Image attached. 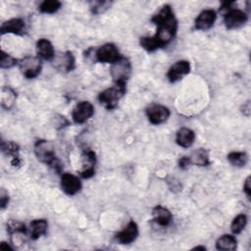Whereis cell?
Wrapping results in <instances>:
<instances>
[{"label": "cell", "mask_w": 251, "mask_h": 251, "mask_svg": "<svg viewBox=\"0 0 251 251\" xmlns=\"http://www.w3.org/2000/svg\"><path fill=\"white\" fill-rule=\"evenodd\" d=\"M217 19V14L212 9L203 10L198 17L195 19L194 26L197 30H208L210 29Z\"/></svg>", "instance_id": "obj_13"}, {"label": "cell", "mask_w": 251, "mask_h": 251, "mask_svg": "<svg viewBox=\"0 0 251 251\" xmlns=\"http://www.w3.org/2000/svg\"><path fill=\"white\" fill-rule=\"evenodd\" d=\"M61 188L67 195H75L81 189L80 179L70 173H64L61 176Z\"/></svg>", "instance_id": "obj_10"}, {"label": "cell", "mask_w": 251, "mask_h": 251, "mask_svg": "<svg viewBox=\"0 0 251 251\" xmlns=\"http://www.w3.org/2000/svg\"><path fill=\"white\" fill-rule=\"evenodd\" d=\"M34 153L37 159L55 171L57 174H61L63 166L59 158L57 157L52 143L48 140H38L34 145Z\"/></svg>", "instance_id": "obj_2"}, {"label": "cell", "mask_w": 251, "mask_h": 251, "mask_svg": "<svg viewBox=\"0 0 251 251\" xmlns=\"http://www.w3.org/2000/svg\"><path fill=\"white\" fill-rule=\"evenodd\" d=\"M111 4L112 2H109V1H91L89 3V7H90V11L93 14L98 15L108 10L111 7Z\"/></svg>", "instance_id": "obj_29"}, {"label": "cell", "mask_w": 251, "mask_h": 251, "mask_svg": "<svg viewBox=\"0 0 251 251\" xmlns=\"http://www.w3.org/2000/svg\"><path fill=\"white\" fill-rule=\"evenodd\" d=\"M251 177L250 176H247L244 183H243V191L245 192L246 196L248 199H250V195H251Z\"/></svg>", "instance_id": "obj_34"}, {"label": "cell", "mask_w": 251, "mask_h": 251, "mask_svg": "<svg viewBox=\"0 0 251 251\" xmlns=\"http://www.w3.org/2000/svg\"><path fill=\"white\" fill-rule=\"evenodd\" d=\"M195 140V132L188 127H181L177 130L176 135V142L183 148L192 146Z\"/></svg>", "instance_id": "obj_19"}, {"label": "cell", "mask_w": 251, "mask_h": 251, "mask_svg": "<svg viewBox=\"0 0 251 251\" xmlns=\"http://www.w3.org/2000/svg\"><path fill=\"white\" fill-rule=\"evenodd\" d=\"M216 248L218 250H235L237 248V240L234 235L224 234L216 241Z\"/></svg>", "instance_id": "obj_22"}, {"label": "cell", "mask_w": 251, "mask_h": 251, "mask_svg": "<svg viewBox=\"0 0 251 251\" xmlns=\"http://www.w3.org/2000/svg\"><path fill=\"white\" fill-rule=\"evenodd\" d=\"M140 46L148 52H153L159 48H161L160 44L153 36H142L139 39Z\"/></svg>", "instance_id": "obj_28"}, {"label": "cell", "mask_w": 251, "mask_h": 251, "mask_svg": "<svg viewBox=\"0 0 251 251\" xmlns=\"http://www.w3.org/2000/svg\"><path fill=\"white\" fill-rule=\"evenodd\" d=\"M192 165L197 166H209L210 165V158H209V151L204 148H199L195 152H193L192 156H190Z\"/></svg>", "instance_id": "obj_24"}, {"label": "cell", "mask_w": 251, "mask_h": 251, "mask_svg": "<svg viewBox=\"0 0 251 251\" xmlns=\"http://www.w3.org/2000/svg\"><path fill=\"white\" fill-rule=\"evenodd\" d=\"M47 227H48V223L45 219L33 220L29 225V237L32 240L38 239L40 236L46 233Z\"/></svg>", "instance_id": "obj_21"}, {"label": "cell", "mask_w": 251, "mask_h": 251, "mask_svg": "<svg viewBox=\"0 0 251 251\" xmlns=\"http://www.w3.org/2000/svg\"><path fill=\"white\" fill-rule=\"evenodd\" d=\"M151 22L157 25V30L153 37L160 44L161 48H163L174 39L177 31V20L172 7L170 5L163 6L152 17Z\"/></svg>", "instance_id": "obj_1"}, {"label": "cell", "mask_w": 251, "mask_h": 251, "mask_svg": "<svg viewBox=\"0 0 251 251\" xmlns=\"http://www.w3.org/2000/svg\"><path fill=\"white\" fill-rule=\"evenodd\" d=\"M153 220L161 226H167L173 220L172 213L166 207L158 205L152 210Z\"/></svg>", "instance_id": "obj_20"}, {"label": "cell", "mask_w": 251, "mask_h": 251, "mask_svg": "<svg viewBox=\"0 0 251 251\" xmlns=\"http://www.w3.org/2000/svg\"><path fill=\"white\" fill-rule=\"evenodd\" d=\"M126 90L114 85L100 92L98 100L107 110H114L118 106L120 99L126 94Z\"/></svg>", "instance_id": "obj_4"}, {"label": "cell", "mask_w": 251, "mask_h": 251, "mask_svg": "<svg viewBox=\"0 0 251 251\" xmlns=\"http://www.w3.org/2000/svg\"><path fill=\"white\" fill-rule=\"evenodd\" d=\"M17 99V93L10 86H4L1 90V105L4 109L10 110Z\"/></svg>", "instance_id": "obj_23"}, {"label": "cell", "mask_w": 251, "mask_h": 251, "mask_svg": "<svg viewBox=\"0 0 251 251\" xmlns=\"http://www.w3.org/2000/svg\"><path fill=\"white\" fill-rule=\"evenodd\" d=\"M226 158L232 166L238 168H242L248 163V155L241 151H232L227 155Z\"/></svg>", "instance_id": "obj_25"}, {"label": "cell", "mask_w": 251, "mask_h": 251, "mask_svg": "<svg viewBox=\"0 0 251 251\" xmlns=\"http://www.w3.org/2000/svg\"><path fill=\"white\" fill-rule=\"evenodd\" d=\"M7 230L10 234H15V233H23L26 234V227L23 223L20 222H15V221H10L7 224Z\"/></svg>", "instance_id": "obj_31"}, {"label": "cell", "mask_w": 251, "mask_h": 251, "mask_svg": "<svg viewBox=\"0 0 251 251\" xmlns=\"http://www.w3.org/2000/svg\"><path fill=\"white\" fill-rule=\"evenodd\" d=\"M191 165H192L191 159H190V157H188V156H183V157H181V158L178 160V167H179L180 169H182V170L188 169Z\"/></svg>", "instance_id": "obj_33"}, {"label": "cell", "mask_w": 251, "mask_h": 251, "mask_svg": "<svg viewBox=\"0 0 251 251\" xmlns=\"http://www.w3.org/2000/svg\"><path fill=\"white\" fill-rule=\"evenodd\" d=\"M19 67L25 77L31 79L36 77L41 72V60L39 57L26 56L19 61Z\"/></svg>", "instance_id": "obj_5"}, {"label": "cell", "mask_w": 251, "mask_h": 251, "mask_svg": "<svg viewBox=\"0 0 251 251\" xmlns=\"http://www.w3.org/2000/svg\"><path fill=\"white\" fill-rule=\"evenodd\" d=\"M8 203H9V195H8V192L2 188L1 189V192H0V207L1 209H5L7 206H8Z\"/></svg>", "instance_id": "obj_32"}, {"label": "cell", "mask_w": 251, "mask_h": 251, "mask_svg": "<svg viewBox=\"0 0 251 251\" xmlns=\"http://www.w3.org/2000/svg\"><path fill=\"white\" fill-rule=\"evenodd\" d=\"M53 66L63 73L72 72L75 66V60L73 53L71 51H66L55 56L53 59Z\"/></svg>", "instance_id": "obj_12"}, {"label": "cell", "mask_w": 251, "mask_h": 251, "mask_svg": "<svg viewBox=\"0 0 251 251\" xmlns=\"http://www.w3.org/2000/svg\"><path fill=\"white\" fill-rule=\"evenodd\" d=\"M37 57L43 60H53L55 57V51L52 43L46 38H40L36 42Z\"/></svg>", "instance_id": "obj_18"}, {"label": "cell", "mask_w": 251, "mask_h": 251, "mask_svg": "<svg viewBox=\"0 0 251 251\" xmlns=\"http://www.w3.org/2000/svg\"><path fill=\"white\" fill-rule=\"evenodd\" d=\"M243 109H244V110H242L243 114L245 116L249 117V115H250V102L249 101H247L245 104H243Z\"/></svg>", "instance_id": "obj_35"}, {"label": "cell", "mask_w": 251, "mask_h": 251, "mask_svg": "<svg viewBox=\"0 0 251 251\" xmlns=\"http://www.w3.org/2000/svg\"><path fill=\"white\" fill-rule=\"evenodd\" d=\"M248 21V15L237 8H232L224 14V23L227 29H235L244 25Z\"/></svg>", "instance_id": "obj_6"}, {"label": "cell", "mask_w": 251, "mask_h": 251, "mask_svg": "<svg viewBox=\"0 0 251 251\" xmlns=\"http://www.w3.org/2000/svg\"><path fill=\"white\" fill-rule=\"evenodd\" d=\"M110 73L115 85L126 90V83L131 74V65L128 59L122 56L118 61L112 64Z\"/></svg>", "instance_id": "obj_3"}, {"label": "cell", "mask_w": 251, "mask_h": 251, "mask_svg": "<svg viewBox=\"0 0 251 251\" xmlns=\"http://www.w3.org/2000/svg\"><path fill=\"white\" fill-rule=\"evenodd\" d=\"M138 236V226L135 222L130 221L126 227L116 234V238L121 244H129Z\"/></svg>", "instance_id": "obj_15"}, {"label": "cell", "mask_w": 251, "mask_h": 251, "mask_svg": "<svg viewBox=\"0 0 251 251\" xmlns=\"http://www.w3.org/2000/svg\"><path fill=\"white\" fill-rule=\"evenodd\" d=\"M247 225V217L246 215L244 214H239L237 215L232 223H231V226H230V229H231V232L233 234H239L246 226Z\"/></svg>", "instance_id": "obj_27"}, {"label": "cell", "mask_w": 251, "mask_h": 251, "mask_svg": "<svg viewBox=\"0 0 251 251\" xmlns=\"http://www.w3.org/2000/svg\"><path fill=\"white\" fill-rule=\"evenodd\" d=\"M121 57L122 55L120 54L118 47L113 43H106L100 46L95 52V58L100 63H108L112 65Z\"/></svg>", "instance_id": "obj_7"}, {"label": "cell", "mask_w": 251, "mask_h": 251, "mask_svg": "<svg viewBox=\"0 0 251 251\" xmlns=\"http://www.w3.org/2000/svg\"><path fill=\"white\" fill-rule=\"evenodd\" d=\"M190 73V64L186 60L176 62L168 71L167 77L170 82H176Z\"/></svg>", "instance_id": "obj_11"}, {"label": "cell", "mask_w": 251, "mask_h": 251, "mask_svg": "<svg viewBox=\"0 0 251 251\" xmlns=\"http://www.w3.org/2000/svg\"><path fill=\"white\" fill-rule=\"evenodd\" d=\"M62 3L58 0H45L40 3L38 10L44 14H53L60 10Z\"/></svg>", "instance_id": "obj_26"}, {"label": "cell", "mask_w": 251, "mask_h": 251, "mask_svg": "<svg viewBox=\"0 0 251 251\" xmlns=\"http://www.w3.org/2000/svg\"><path fill=\"white\" fill-rule=\"evenodd\" d=\"M94 115V107L88 101H80L72 112V119L75 124L80 125L88 121Z\"/></svg>", "instance_id": "obj_8"}, {"label": "cell", "mask_w": 251, "mask_h": 251, "mask_svg": "<svg viewBox=\"0 0 251 251\" xmlns=\"http://www.w3.org/2000/svg\"><path fill=\"white\" fill-rule=\"evenodd\" d=\"M199 249L204 251V250H206V247H204V246H200V245H199V246H195L194 248H192V250H199Z\"/></svg>", "instance_id": "obj_37"}, {"label": "cell", "mask_w": 251, "mask_h": 251, "mask_svg": "<svg viewBox=\"0 0 251 251\" xmlns=\"http://www.w3.org/2000/svg\"><path fill=\"white\" fill-rule=\"evenodd\" d=\"M2 151L11 157V165L14 168H20L22 166V159L20 157V147L13 141H2Z\"/></svg>", "instance_id": "obj_17"}, {"label": "cell", "mask_w": 251, "mask_h": 251, "mask_svg": "<svg viewBox=\"0 0 251 251\" xmlns=\"http://www.w3.org/2000/svg\"><path fill=\"white\" fill-rule=\"evenodd\" d=\"M0 248L1 249H5V250H8V249H13L9 244H6V242L2 241L1 244H0Z\"/></svg>", "instance_id": "obj_36"}, {"label": "cell", "mask_w": 251, "mask_h": 251, "mask_svg": "<svg viewBox=\"0 0 251 251\" xmlns=\"http://www.w3.org/2000/svg\"><path fill=\"white\" fill-rule=\"evenodd\" d=\"M82 170L80 176L83 178H89L94 176V166L96 163V154L91 149H84L82 152Z\"/></svg>", "instance_id": "obj_14"}, {"label": "cell", "mask_w": 251, "mask_h": 251, "mask_svg": "<svg viewBox=\"0 0 251 251\" xmlns=\"http://www.w3.org/2000/svg\"><path fill=\"white\" fill-rule=\"evenodd\" d=\"M25 22L20 18L10 19L4 22L1 25L0 32L1 34L5 33H14V34H23L25 32Z\"/></svg>", "instance_id": "obj_16"}, {"label": "cell", "mask_w": 251, "mask_h": 251, "mask_svg": "<svg viewBox=\"0 0 251 251\" xmlns=\"http://www.w3.org/2000/svg\"><path fill=\"white\" fill-rule=\"evenodd\" d=\"M171 112L168 107L160 104H152L146 108V116L152 125H160L170 118Z\"/></svg>", "instance_id": "obj_9"}, {"label": "cell", "mask_w": 251, "mask_h": 251, "mask_svg": "<svg viewBox=\"0 0 251 251\" xmlns=\"http://www.w3.org/2000/svg\"><path fill=\"white\" fill-rule=\"evenodd\" d=\"M17 64H19V61L14 58L13 56L9 55L8 53H6L5 51H1V55H0V67L2 69H8V68H12L14 66H16Z\"/></svg>", "instance_id": "obj_30"}]
</instances>
